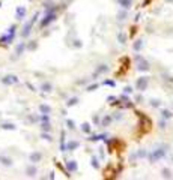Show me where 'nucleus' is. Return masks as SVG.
Instances as JSON below:
<instances>
[]
</instances>
